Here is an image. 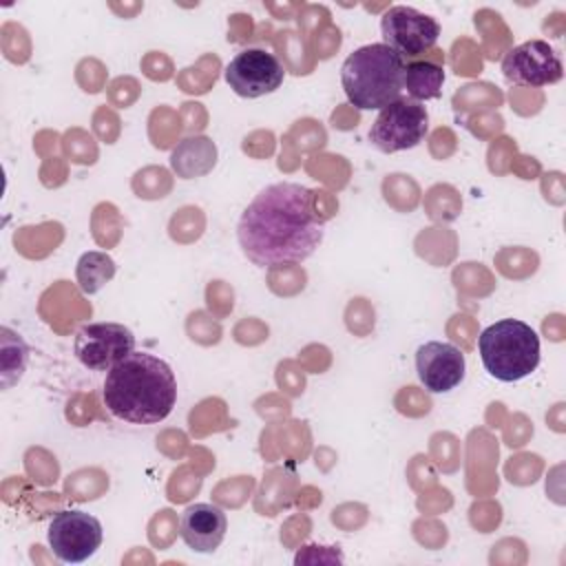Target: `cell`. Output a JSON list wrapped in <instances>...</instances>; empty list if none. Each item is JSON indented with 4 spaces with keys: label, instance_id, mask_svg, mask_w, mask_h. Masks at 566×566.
<instances>
[{
    "label": "cell",
    "instance_id": "obj_4",
    "mask_svg": "<svg viewBox=\"0 0 566 566\" xmlns=\"http://www.w3.org/2000/svg\"><path fill=\"white\" fill-rule=\"evenodd\" d=\"M478 352L495 380L517 382L539 365V336L524 321L502 318L482 329Z\"/></svg>",
    "mask_w": 566,
    "mask_h": 566
},
{
    "label": "cell",
    "instance_id": "obj_7",
    "mask_svg": "<svg viewBox=\"0 0 566 566\" xmlns=\"http://www.w3.org/2000/svg\"><path fill=\"white\" fill-rule=\"evenodd\" d=\"M75 356L91 371H108L130 352H135V334L113 321L86 323L75 334Z\"/></svg>",
    "mask_w": 566,
    "mask_h": 566
},
{
    "label": "cell",
    "instance_id": "obj_2",
    "mask_svg": "<svg viewBox=\"0 0 566 566\" xmlns=\"http://www.w3.org/2000/svg\"><path fill=\"white\" fill-rule=\"evenodd\" d=\"M102 398L106 409L133 424H155L177 402V378L170 365L148 352H130L108 369Z\"/></svg>",
    "mask_w": 566,
    "mask_h": 566
},
{
    "label": "cell",
    "instance_id": "obj_1",
    "mask_svg": "<svg viewBox=\"0 0 566 566\" xmlns=\"http://www.w3.org/2000/svg\"><path fill=\"white\" fill-rule=\"evenodd\" d=\"M314 192L294 181L265 186L241 212L239 248L259 268L301 263L323 241V221L312 206Z\"/></svg>",
    "mask_w": 566,
    "mask_h": 566
},
{
    "label": "cell",
    "instance_id": "obj_11",
    "mask_svg": "<svg viewBox=\"0 0 566 566\" xmlns=\"http://www.w3.org/2000/svg\"><path fill=\"white\" fill-rule=\"evenodd\" d=\"M467 371L464 354L442 340H429L416 349V374L429 394H447L455 389Z\"/></svg>",
    "mask_w": 566,
    "mask_h": 566
},
{
    "label": "cell",
    "instance_id": "obj_8",
    "mask_svg": "<svg viewBox=\"0 0 566 566\" xmlns=\"http://www.w3.org/2000/svg\"><path fill=\"white\" fill-rule=\"evenodd\" d=\"M46 537L53 555L60 562L82 564L97 553L104 539V531L95 515L69 509L53 515Z\"/></svg>",
    "mask_w": 566,
    "mask_h": 566
},
{
    "label": "cell",
    "instance_id": "obj_9",
    "mask_svg": "<svg viewBox=\"0 0 566 566\" xmlns=\"http://www.w3.org/2000/svg\"><path fill=\"white\" fill-rule=\"evenodd\" d=\"M285 80L281 60L265 49H243L226 66V82L239 95L256 99L274 93Z\"/></svg>",
    "mask_w": 566,
    "mask_h": 566
},
{
    "label": "cell",
    "instance_id": "obj_5",
    "mask_svg": "<svg viewBox=\"0 0 566 566\" xmlns=\"http://www.w3.org/2000/svg\"><path fill=\"white\" fill-rule=\"evenodd\" d=\"M429 133V115L420 102L398 99L385 106L369 128V142L380 153L416 148Z\"/></svg>",
    "mask_w": 566,
    "mask_h": 566
},
{
    "label": "cell",
    "instance_id": "obj_14",
    "mask_svg": "<svg viewBox=\"0 0 566 566\" xmlns=\"http://www.w3.org/2000/svg\"><path fill=\"white\" fill-rule=\"evenodd\" d=\"M115 276V261L106 252H84L77 261V285L84 294L99 292Z\"/></svg>",
    "mask_w": 566,
    "mask_h": 566
},
{
    "label": "cell",
    "instance_id": "obj_6",
    "mask_svg": "<svg viewBox=\"0 0 566 566\" xmlns=\"http://www.w3.org/2000/svg\"><path fill=\"white\" fill-rule=\"evenodd\" d=\"M382 44L394 49L402 60L420 57L436 46L440 38V24L436 18L407 7L394 4L380 15Z\"/></svg>",
    "mask_w": 566,
    "mask_h": 566
},
{
    "label": "cell",
    "instance_id": "obj_12",
    "mask_svg": "<svg viewBox=\"0 0 566 566\" xmlns=\"http://www.w3.org/2000/svg\"><path fill=\"white\" fill-rule=\"evenodd\" d=\"M228 531V517L217 504H190L179 520V535L195 553H212L219 548Z\"/></svg>",
    "mask_w": 566,
    "mask_h": 566
},
{
    "label": "cell",
    "instance_id": "obj_10",
    "mask_svg": "<svg viewBox=\"0 0 566 566\" xmlns=\"http://www.w3.org/2000/svg\"><path fill=\"white\" fill-rule=\"evenodd\" d=\"M502 73L517 86H546L562 80L564 66L548 42L526 40L504 55Z\"/></svg>",
    "mask_w": 566,
    "mask_h": 566
},
{
    "label": "cell",
    "instance_id": "obj_15",
    "mask_svg": "<svg viewBox=\"0 0 566 566\" xmlns=\"http://www.w3.org/2000/svg\"><path fill=\"white\" fill-rule=\"evenodd\" d=\"M29 360V347L20 338V334L11 332L9 327H2V387L9 389L13 382H18L27 369Z\"/></svg>",
    "mask_w": 566,
    "mask_h": 566
},
{
    "label": "cell",
    "instance_id": "obj_3",
    "mask_svg": "<svg viewBox=\"0 0 566 566\" xmlns=\"http://www.w3.org/2000/svg\"><path fill=\"white\" fill-rule=\"evenodd\" d=\"M405 60L382 42L365 44L347 55L340 84L358 111H382L402 97Z\"/></svg>",
    "mask_w": 566,
    "mask_h": 566
},
{
    "label": "cell",
    "instance_id": "obj_13",
    "mask_svg": "<svg viewBox=\"0 0 566 566\" xmlns=\"http://www.w3.org/2000/svg\"><path fill=\"white\" fill-rule=\"evenodd\" d=\"M444 69L431 60H411L405 64L402 75V93L411 97V102L436 99L442 93Z\"/></svg>",
    "mask_w": 566,
    "mask_h": 566
}]
</instances>
